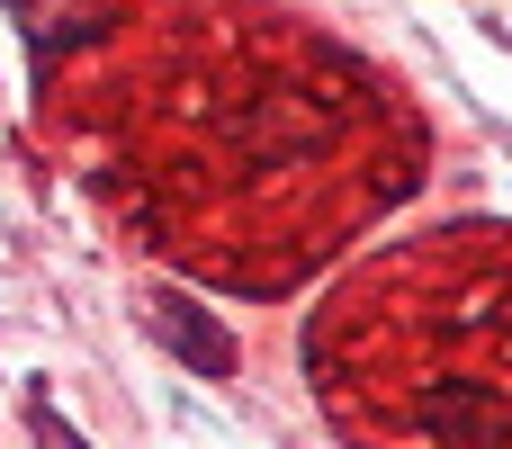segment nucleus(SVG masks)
Wrapping results in <instances>:
<instances>
[{
    "instance_id": "obj_2",
    "label": "nucleus",
    "mask_w": 512,
    "mask_h": 449,
    "mask_svg": "<svg viewBox=\"0 0 512 449\" xmlns=\"http://www.w3.org/2000/svg\"><path fill=\"white\" fill-rule=\"evenodd\" d=\"M297 351L342 449H512V225L360 261Z\"/></svg>"
},
{
    "instance_id": "obj_3",
    "label": "nucleus",
    "mask_w": 512,
    "mask_h": 449,
    "mask_svg": "<svg viewBox=\"0 0 512 449\" xmlns=\"http://www.w3.org/2000/svg\"><path fill=\"white\" fill-rule=\"evenodd\" d=\"M18 9V27H27V45H36V63L45 72H63L72 54H90L99 36H117L144 0H9Z\"/></svg>"
},
{
    "instance_id": "obj_4",
    "label": "nucleus",
    "mask_w": 512,
    "mask_h": 449,
    "mask_svg": "<svg viewBox=\"0 0 512 449\" xmlns=\"http://www.w3.org/2000/svg\"><path fill=\"white\" fill-rule=\"evenodd\" d=\"M153 333H162L198 378H225V369H234V333H225L207 306H189V297H162V306H153Z\"/></svg>"
},
{
    "instance_id": "obj_1",
    "label": "nucleus",
    "mask_w": 512,
    "mask_h": 449,
    "mask_svg": "<svg viewBox=\"0 0 512 449\" xmlns=\"http://www.w3.org/2000/svg\"><path fill=\"white\" fill-rule=\"evenodd\" d=\"M54 117L171 270L243 297L315 279L432 162L414 99L288 0H162L81 54Z\"/></svg>"
}]
</instances>
